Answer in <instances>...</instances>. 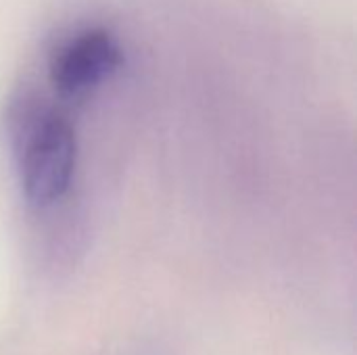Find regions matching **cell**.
Segmentation results:
<instances>
[{
    "instance_id": "2",
    "label": "cell",
    "mask_w": 357,
    "mask_h": 355,
    "mask_svg": "<svg viewBox=\"0 0 357 355\" xmlns=\"http://www.w3.org/2000/svg\"><path fill=\"white\" fill-rule=\"evenodd\" d=\"M123 63V48L107 27H82L63 38L48 56V82L63 98H84Z\"/></svg>"
},
{
    "instance_id": "1",
    "label": "cell",
    "mask_w": 357,
    "mask_h": 355,
    "mask_svg": "<svg viewBox=\"0 0 357 355\" xmlns=\"http://www.w3.org/2000/svg\"><path fill=\"white\" fill-rule=\"evenodd\" d=\"M13 138L23 199L33 207H50L65 199L79 157L73 123L54 109L31 107L19 115Z\"/></svg>"
}]
</instances>
